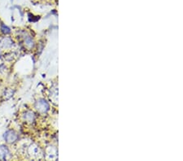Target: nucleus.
<instances>
[{"instance_id":"39448f33","label":"nucleus","mask_w":183,"mask_h":161,"mask_svg":"<svg viewBox=\"0 0 183 161\" xmlns=\"http://www.w3.org/2000/svg\"><path fill=\"white\" fill-rule=\"evenodd\" d=\"M25 121H27L28 122H33L34 120V114L32 112H27L24 116Z\"/></svg>"},{"instance_id":"7ed1b4c3","label":"nucleus","mask_w":183,"mask_h":161,"mask_svg":"<svg viewBox=\"0 0 183 161\" xmlns=\"http://www.w3.org/2000/svg\"><path fill=\"white\" fill-rule=\"evenodd\" d=\"M12 44H13V42L9 38H2V40L0 41V47L2 48H9L12 46Z\"/></svg>"},{"instance_id":"f257e3e1","label":"nucleus","mask_w":183,"mask_h":161,"mask_svg":"<svg viewBox=\"0 0 183 161\" xmlns=\"http://www.w3.org/2000/svg\"><path fill=\"white\" fill-rule=\"evenodd\" d=\"M36 109L38 110V112H41V113H45V112H47V110L49 108V105L48 103L46 102L43 99H40L38 100L35 104Z\"/></svg>"},{"instance_id":"423d86ee","label":"nucleus","mask_w":183,"mask_h":161,"mask_svg":"<svg viewBox=\"0 0 183 161\" xmlns=\"http://www.w3.org/2000/svg\"><path fill=\"white\" fill-rule=\"evenodd\" d=\"M25 43L27 47H33V46H34V42H33V40H32L31 38H29V37H28V38L25 39Z\"/></svg>"},{"instance_id":"f03ea898","label":"nucleus","mask_w":183,"mask_h":161,"mask_svg":"<svg viewBox=\"0 0 183 161\" xmlns=\"http://www.w3.org/2000/svg\"><path fill=\"white\" fill-rule=\"evenodd\" d=\"M4 138L6 140V142H16L18 138V135L16 134V133L15 131L12 130H8L7 132L5 133L4 134Z\"/></svg>"},{"instance_id":"20e7f679","label":"nucleus","mask_w":183,"mask_h":161,"mask_svg":"<svg viewBox=\"0 0 183 161\" xmlns=\"http://www.w3.org/2000/svg\"><path fill=\"white\" fill-rule=\"evenodd\" d=\"M9 154V151L5 146L0 147V159H5L7 158V155Z\"/></svg>"},{"instance_id":"0eeeda50","label":"nucleus","mask_w":183,"mask_h":161,"mask_svg":"<svg viewBox=\"0 0 183 161\" xmlns=\"http://www.w3.org/2000/svg\"><path fill=\"white\" fill-rule=\"evenodd\" d=\"M12 94H13V91L11 90V89H6L5 90V93H4V96L6 98H11V96H12Z\"/></svg>"},{"instance_id":"6e6552de","label":"nucleus","mask_w":183,"mask_h":161,"mask_svg":"<svg viewBox=\"0 0 183 161\" xmlns=\"http://www.w3.org/2000/svg\"><path fill=\"white\" fill-rule=\"evenodd\" d=\"M1 29H2V33H4V34H9V33L11 32V30H10V29H9L8 27H7L4 25H2Z\"/></svg>"},{"instance_id":"1a4fd4ad","label":"nucleus","mask_w":183,"mask_h":161,"mask_svg":"<svg viewBox=\"0 0 183 161\" xmlns=\"http://www.w3.org/2000/svg\"><path fill=\"white\" fill-rule=\"evenodd\" d=\"M0 57H1V51H0Z\"/></svg>"}]
</instances>
